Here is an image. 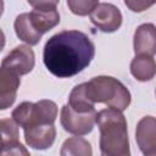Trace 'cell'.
Here are the masks:
<instances>
[{"instance_id":"7c38bea8","label":"cell","mask_w":156,"mask_h":156,"mask_svg":"<svg viewBox=\"0 0 156 156\" xmlns=\"http://www.w3.org/2000/svg\"><path fill=\"white\" fill-rule=\"evenodd\" d=\"M24 140L26 143L35 150L49 149L56 136V129L54 124H40L34 126L28 129H24Z\"/></svg>"},{"instance_id":"ba28073f","label":"cell","mask_w":156,"mask_h":156,"mask_svg":"<svg viewBox=\"0 0 156 156\" xmlns=\"http://www.w3.org/2000/svg\"><path fill=\"white\" fill-rule=\"evenodd\" d=\"M35 63L34 51L28 45H17L2 60L1 66L16 72L20 77L29 73Z\"/></svg>"},{"instance_id":"7a4b0ae2","label":"cell","mask_w":156,"mask_h":156,"mask_svg":"<svg viewBox=\"0 0 156 156\" xmlns=\"http://www.w3.org/2000/svg\"><path fill=\"white\" fill-rule=\"evenodd\" d=\"M100 130L101 156H130L127 121L122 112L104 108L95 116Z\"/></svg>"},{"instance_id":"4fadbf2b","label":"cell","mask_w":156,"mask_h":156,"mask_svg":"<svg viewBox=\"0 0 156 156\" xmlns=\"http://www.w3.org/2000/svg\"><path fill=\"white\" fill-rule=\"evenodd\" d=\"M15 32H16V35L22 40L24 41L26 44L29 45H37L40 39H41V34L38 33L35 30V28L33 27L30 20H29V13L28 12H24V13H21L16 17L15 20Z\"/></svg>"},{"instance_id":"7402d4cb","label":"cell","mask_w":156,"mask_h":156,"mask_svg":"<svg viewBox=\"0 0 156 156\" xmlns=\"http://www.w3.org/2000/svg\"><path fill=\"white\" fill-rule=\"evenodd\" d=\"M2 11H4V1L0 0V16L2 15Z\"/></svg>"},{"instance_id":"d6986e66","label":"cell","mask_w":156,"mask_h":156,"mask_svg":"<svg viewBox=\"0 0 156 156\" xmlns=\"http://www.w3.org/2000/svg\"><path fill=\"white\" fill-rule=\"evenodd\" d=\"M0 156H30L28 150L17 140L7 144L1 151Z\"/></svg>"},{"instance_id":"52a82bcc","label":"cell","mask_w":156,"mask_h":156,"mask_svg":"<svg viewBox=\"0 0 156 156\" xmlns=\"http://www.w3.org/2000/svg\"><path fill=\"white\" fill-rule=\"evenodd\" d=\"M90 22L101 32H116L122 24V13L119 9L108 2H98L89 13Z\"/></svg>"},{"instance_id":"5bb4252c","label":"cell","mask_w":156,"mask_h":156,"mask_svg":"<svg viewBox=\"0 0 156 156\" xmlns=\"http://www.w3.org/2000/svg\"><path fill=\"white\" fill-rule=\"evenodd\" d=\"M130 73L136 80H151L156 73V65L154 57L146 55L135 56L130 62Z\"/></svg>"},{"instance_id":"3957f363","label":"cell","mask_w":156,"mask_h":156,"mask_svg":"<svg viewBox=\"0 0 156 156\" xmlns=\"http://www.w3.org/2000/svg\"><path fill=\"white\" fill-rule=\"evenodd\" d=\"M87 98L95 105L102 102L108 108L124 111L130 104V93L118 79L110 76H99L84 83Z\"/></svg>"},{"instance_id":"277c9868","label":"cell","mask_w":156,"mask_h":156,"mask_svg":"<svg viewBox=\"0 0 156 156\" xmlns=\"http://www.w3.org/2000/svg\"><path fill=\"white\" fill-rule=\"evenodd\" d=\"M13 122L23 130L40 124H54L57 117V106L51 100L38 102L24 101L12 111Z\"/></svg>"},{"instance_id":"30bf717a","label":"cell","mask_w":156,"mask_h":156,"mask_svg":"<svg viewBox=\"0 0 156 156\" xmlns=\"http://www.w3.org/2000/svg\"><path fill=\"white\" fill-rule=\"evenodd\" d=\"M20 84L21 79L16 72L0 67V110H6L13 105Z\"/></svg>"},{"instance_id":"8992f818","label":"cell","mask_w":156,"mask_h":156,"mask_svg":"<svg viewBox=\"0 0 156 156\" xmlns=\"http://www.w3.org/2000/svg\"><path fill=\"white\" fill-rule=\"evenodd\" d=\"M95 116H96L95 110L85 113H78L66 104L61 108L60 121H61V126L66 132L79 136V135H85L93 130L95 124Z\"/></svg>"},{"instance_id":"44dd1931","label":"cell","mask_w":156,"mask_h":156,"mask_svg":"<svg viewBox=\"0 0 156 156\" xmlns=\"http://www.w3.org/2000/svg\"><path fill=\"white\" fill-rule=\"evenodd\" d=\"M4 46H5V34H4V32L0 29V51L4 49Z\"/></svg>"},{"instance_id":"8fae6325","label":"cell","mask_w":156,"mask_h":156,"mask_svg":"<svg viewBox=\"0 0 156 156\" xmlns=\"http://www.w3.org/2000/svg\"><path fill=\"white\" fill-rule=\"evenodd\" d=\"M134 52L135 56H152L156 52V29L152 23H144L134 32Z\"/></svg>"},{"instance_id":"6da1fadb","label":"cell","mask_w":156,"mask_h":156,"mask_svg":"<svg viewBox=\"0 0 156 156\" xmlns=\"http://www.w3.org/2000/svg\"><path fill=\"white\" fill-rule=\"evenodd\" d=\"M95 55L90 38L76 29L52 35L44 46L43 60L48 71L58 78H69L89 66Z\"/></svg>"},{"instance_id":"2e32d148","label":"cell","mask_w":156,"mask_h":156,"mask_svg":"<svg viewBox=\"0 0 156 156\" xmlns=\"http://www.w3.org/2000/svg\"><path fill=\"white\" fill-rule=\"evenodd\" d=\"M73 111L78 112V113H85V112H90L94 111V104L87 98L85 95V85L84 83H80L78 85H76L69 96H68V104H67Z\"/></svg>"},{"instance_id":"ffe728a7","label":"cell","mask_w":156,"mask_h":156,"mask_svg":"<svg viewBox=\"0 0 156 156\" xmlns=\"http://www.w3.org/2000/svg\"><path fill=\"white\" fill-rule=\"evenodd\" d=\"M126 5L134 12H141L147 7H150L151 5H154V1L146 2V1H127L126 0Z\"/></svg>"},{"instance_id":"e0dca14e","label":"cell","mask_w":156,"mask_h":156,"mask_svg":"<svg viewBox=\"0 0 156 156\" xmlns=\"http://www.w3.org/2000/svg\"><path fill=\"white\" fill-rule=\"evenodd\" d=\"M18 140V126L13 119H0V151L10 143Z\"/></svg>"},{"instance_id":"9c48e42d","label":"cell","mask_w":156,"mask_h":156,"mask_svg":"<svg viewBox=\"0 0 156 156\" xmlns=\"http://www.w3.org/2000/svg\"><path fill=\"white\" fill-rule=\"evenodd\" d=\"M156 121L152 116L143 117L135 130V139L140 151L144 156H155L156 155Z\"/></svg>"},{"instance_id":"ac0fdd59","label":"cell","mask_w":156,"mask_h":156,"mask_svg":"<svg viewBox=\"0 0 156 156\" xmlns=\"http://www.w3.org/2000/svg\"><path fill=\"white\" fill-rule=\"evenodd\" d=\"M99 1H89V0H68L67 6L69 10L78 16H85L89 15L93 9L98 5Z\"/></svg>"},{"instance_id":"5b68a950","label":"cell","mask_w":156,"mask_h":156,"mask_svg":"<svg viewBox=\"0 0 156 156\" xmlns=\"http://www.w3.org/2000/svg\"><path fill=\"white\" fill-rule=\"evenodd\" d=\"M58 1H29L33 10L29 20L38 33L41 35L60 23V13L57 11Z\"/></svg>"},{"instance_id":"9a60e30c","label":"cell","mask_w":156,"mask_h":156,"mask_svg":"<svg viewBox=\"0 0 156 156\" xmlns=\"http://www.w3.org/2000/svg\"><path fill=\"white\" fill-rule=\"evenodd\" d=\"M61 156H93V149L82 136H71L61 146Z\"/></svg>"}]
</instances>
